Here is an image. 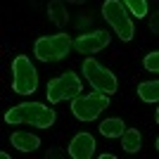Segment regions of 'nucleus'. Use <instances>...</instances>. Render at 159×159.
Wrapping results in <instances>:
<instances>
[{"label":"nucleus","mask_w":159,"mask_h":159,"mask_svg":"<svg viewBox=\"0 0 159 159\" xmlns=\"http://www.w3.org/2000/svg\"><path fill=\"white\" fill-rule=\"evenodd\" d=\"M124 5L131 10L133 17H138V19L147 17V0H124Z\"/></svg>","instance_id":"15"},{"label":"nucleus","mask_w":159,"mask_h":159,"mask_svg":"<svg viewBox=\"0 0 159 159\" xmlns=\"http://www.w3.org/2000/svg\"><path fill=\"white\" fill-rule=\"evenodd\" d=\"M95 150H98V143H95V138L88 131L76 133L69 140V145H66V154L71 159H90L95 154Z\"/></svg>","instance_id":"9"},{"label":"nucleus","mask_w":159,"mask_h":159,"mask_svg":"<svg viewBox=\"0 0 159 159\" xmlns=\"http://www.w3.org/2000/svg\"><path fill=\"white\" fill-rule=\"evenodd\" d=\"M100 159H114V154L112 152H102V154H100Z\"/></svg>","instance_id":"19"},{"label":"nucleus","mask_w":159,"mask_h":159,"mask_svg":"<svg viewBox=\"0 0 159 159\" xmlns=\"http://www.w3.org/2000/svg\"><path fill=\"white\" fill-rule=\"evenodd\" d=\"M74 48V40L71 36H66L64 31L55 33V36H40L36 38L33 43V55H36V60L40 62H62L66 55L71 52Z\"/></svg>","instance_id":"3"},{"label":"nucleus","mask_w":159,"mask_h":159,"mask_svg":"<svg viewBox=\"0 0 159 159\" xmlns=\"http://www.w3.org/2000/svg\"><path fill=\"white\" fill-rule=\"evenodd\" d=\"M10 143H12L14 150H19V152H36L40 147V138L36 133H29V131H14L10 135Z\"/></svg>","instance_id":"10"},{"label":"nucleus","mask_w":159,"mask_h":159,"mask_svg":"<svg viewBox=\"0 0 159 159\" xmlns=\"http://www.w3.org/2000/svg\"><path fill=\"white\" fill-rule=\"evenodd\" d=\"M98 131H100V135H105V138H121L124 131H126V124H124V119H119V116H112V119L100 121Z\"/></svg>","instance_id":"13"},{"label":"nucleus","mask_w":159,"mask_h":159,"mask_svg":"<svg viewBox=\"0 0 159 159\" xmlns=\"http://www.w3.org/2000/svg\"><path fill=\"white\" fill-rule=\"evenodd\" d=\"M62 154H64V152H62L60 147H52V150H50V152H48V157H52V159H57V157H62Z\"/></svg>","instance_id":"18"},{"label":"nucleus","mask_w":159,"mask_h":159,"mask_svg":"<svg viewBox=\"0 0 159 159\" xmlns=\"http://www.w3.org/2000/svg\"><path fill=\"white\" fill-rule=\"evenodd\" d=\"M109 107V95L105 93H81L79 98L71 100V114L79 121H95L100 114Z\"/></svg>","instance_id":"7"},{"label":"nucleus","mask_w":159,"mask_h":159,"mask_svg":"<svg viewBox=\"0 0 159 159\" xmlns=\"http://www.w3.org/2000/svg\"><path fill=\"white\" fill-rule=\"evenodd\" d=\"M135 93H138V98L143 100V102H147V105L159 102V79L157 81H143Z\"/></svg>","instance_id":"14"},{"label":"nucleus","mask_w":159,"mask_h":159,"mask_svg":"<svg viewBox=\"0 0 159 159\" xmlns=\"http://www.w3.org/2000/svg\"><path fill=\"white\" fill-rule=\"evenodd\" d=\"M57 121V112L52 107L43 105V102H21V105H14L5 112V124H29V126H36L40 131L50 128Z\"/></svg>","instance_id":"1"},{"label":"nucleus","mask_w":159,"mask_h":159,"mask_svg":"<svg viewBox=\"0 0 159 159\" xmlns=\"http://www.w3.org/2000/svg\"><path fill=\"white\" fill-rule=\"evenodd\" d=\"M66 2H76V5H81V2H88V0H66Z\"/></svg>","instance_id":"21"},{"label":"nucleus","mask_w":159,"mask_h":159,"mask_svg":"<svg viewBox=\"0 0 159 159\" xmlns=\"http://www.w3.org/2000/svg\"><path fill=\"white\" fill-rule=\"evenodd\" d=\"M150 31H152L154 36H159V10L154 14H150Z\"/></svg>","instance_id":"17"},{"label":"nucleus","mask_w":159,"mask_h":159,"mask_svg":"<svg viewBox=\"0 0 159 159\" xmlns=\"http://www.w3.org/2000/svg\"><path fill=\"white\" fill-rule=\"evenodd\" d=\"M48 17H50V21H52L55 26L64 29L69 24V12H66L64 0H50L48 2Z\"/></svg>","instance_id":"11"},{"label":"nucleus","mask_w":159,"mask_h":159,"mask_svg":"<svg viewBox=\"0 0 159 159\" xmlns=\"http://www.w3.org/2000/svg\"><path fill=\"white\" fill-rule=\"evenodd\" d=\"M154 121H157V124H159V107H157V109H154Z\"/></svg>","instance_id":"20"},{"label":"nucleus","mask_w":159,"mask_h":159,"mask_svg":"<svg viewBox=\"0 0 159 159\" xmlns=\"http://www.w3.org/2000/svg\"><path fill=\"white\" fill-rule=\"evenodd\" d=\"M81 71H83V79L90 83L93 90L98 93H105V95H114L119 90V81L107 66H102L95 57H86L83 64H81Z\"/></svg>","instance_id":"6"},{"label":"nucleus","mask_w":159,"mask_h":159,"mask_svg":"<svg viewBox=\"0 0 159 159\" xmlns=\"http://www.w3.org/2000/svg\"><path fill=\"white\" fill-rule=\"evenodd\" d=\"M83 93V81H81L79 74L74 71H64L60 76L48 81V88H45V95H48V102L50 105H60V102H71L74 98H79Z\"/></svg>","instance_id":"4"},{"label":"nucleus","mask_w":159,"mask_h":159,"mask_svg":"<svg viewBox=\"0 0 159 159\" xmlns=\"http://www.w3.org/2000/svg\"><path fill=\"white\" fill-rule=\"evenodd\" d=\"M121 150L128 154H138L143 150V135L138 128H126L121 135Z\"/></svg>","instance_id":"12"},{"label":"nucleus","mask_w":159,"mask_h":159,"mask_svg":"<svg viewBox=\"0 0 159 159\" xmlns=\"http://www.w3.org/2000/svg\"><path fill=\"white\" fill-rule=\"evenodd\" d=\"M109 43H112L109 31L95 29V31H88V33L76 36V38H74V50L81 52V55H95V52H100V50H105Z\"/></svg>","instance_id":"8"},{"label":"nucleus","mask_w":159,"mask_h":159,"mask_svg":"<svg viewBox=\"0 0 159 159\" xmlns=\"http://www.w3.org/2000/svg\"><path fill=\"white\" fill-rule=\"evenodd\" d=\"M154 150H157V152H159V138L154 140Z\"/></svg>","instance_id":"22"},{"label":"nucleus","mask_w":159,"mask_h":159,"mask_svg":"<svg viewBox=\"0 0 159 159\" xmlns=\"http://www.w3.org/2000/svg\"><path fill=\"white\" fill-rule=\"evenodd\" d=\"M143 69H145V71H152V74H159V50H152V52L145 55Z\"/></svg>","instance_id":"16"},{"label":"nucleus","mask_w":159,"mask_h":159,"mask_svg":"<svg viewBox=\"0 0 159 159\" xmlns=\"http://www.w3.org/2000/svg\"><path fill=\"white\" fill-rule=\"evenodd\" d=\"M102 17L114 29V33L119 36V40H124V43H131L133 40L135 24H133V14L124 5V0H105L102 2Z\"/></svg>","instance_id":"2"},{"label":"nucleus","mask_w":159,"mask_h":159,"mask_svg":"<svg viewBox=\"0 0 159 159\" xmlns=\"http://www.w3.org/2000/svg\"><path fill=\"white\" fill-rule=\"evenodd\" d=\"M12 90L17 95H33L38 90V69L26 55L12 60Z\"/></svg>","instance_id":"5"}]
</instances>
